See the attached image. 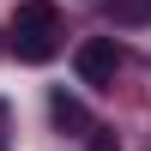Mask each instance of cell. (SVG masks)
Returning <instances> with one entry per match:
<instances>
[{
  "mask_svg": "<svg viewBox=\"0 0 151 151\" xmlns=\"http://www.w3.org/2000/svg\"><path fill=\"white\" fill-rule=\"evenodd\" d=\"M73 67H79V85H91V91H109L121 73V42L115 36H85L79 55H73Z\"/></svg>",
  "mask_w": 151,
  "mask_h": 151,
  "instance_id": "obj_2",
  "label": "cell"
},
{
  "mask_svg": "<svg viewBox=\"0 0 151 151\" xmlns=\"http://www.w3.org/2000/svg\"><path fill=\"white\" fill-rule=\"evenodd\" d=\"M12 55L24 67H42V60L60 55V12L48 0H18V12H12Z\"/></svg>",
  "mask_w": 151,
  "mask_h": 151,
  "instance_id": "obj_1",
  "label": "cell"
},
{
  "mask_svg": "<svg viewBox=\"0 0 151 151\" xmlns=\"http://www.w3.org/2000/svg\"><path fill=\"white\" fill-rule=\"evenodd\" d=\"M48 115H55L60 127H73V133H79V139H91V133H97V121L85 115V103H73L67 91H55V97H48Z\"/></svg>",
  "mask_w": 151,
  "mask_h": 151,
  "instance_id": "obj_3",
  "label": "cell"
},
{
  "mask_svg": "<svg viewBox=\"0 0 151 151\" xmlns=\"http://www.w3.org/2000/svg\"><path fill=\"white\" fill-rule=\"evenodd\" d=\"M91 151H115V139H109V133L97 127V133H91Z\"/></svg>",
  "mask_w": 151,
  "mask_h": 151,
  "instance_id": "obj_4",
  "label": "cell"
}]
</instances>
